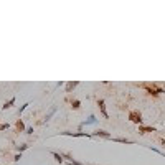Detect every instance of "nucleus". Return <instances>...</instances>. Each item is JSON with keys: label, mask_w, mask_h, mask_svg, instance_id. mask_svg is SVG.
<instances>
[{"label": "nucleus", "mask_w": 165, "mask_h": 165, "mask_svg": "<svg viewBox=\"0 0 165 165\" xmlns=\"http://www.w3.org/2000/svg\"><path fill=\"white\" fill-rule=\"evenodd\" d=\"M139 132H140V134H148V132H155V129H154V127H145V126H140Z\"/></svg>", "instance_id": "0eeeda50"}, {"label": "nucleus", "mask_w": 165, "mask_h": 165, "mask_svg": "<svg viewBox=\"0 0 165 165\" xmlns=\"http://www.w3.org/2000/svg\"><path fill=\"white\" fill-rule=\"evenodd\" d=\"M94 122H96V117H94V116H91L89 119L86 121V124H94Z\"/></svg>", "instance_id": "ddd939ff"}, {"label": "nucleus", "mask_w": 165, "mask_h": 165, "mask_svg": "<svg viewBox=\"0 0 165 165\" xmlns=\"http://www.w3.org/2000/svg\"><path fill=\"white\" fill-rule=\"evenodd\" d=\"M93 136L94 137H103V139H111V134L106 131H103V129H98V131L93 132Z\"/></svg>", "instance_id": "20e7f679"}, {"label": "nucleus", "mask_w": 165, "mask_h": 165, "mask_svg": "<svg viewBox=\"0 0 165 165\" xmlns=\"http://www.w3.org/2000/svg\"><path fill=\"white\" fill-rule=\"evenodd\" d=\"M112 140H116V142H121V144H132L131 139H124V137H116V139H112Z\"/></svg>", "instance_id": "1a4fd4ad"}, {"label": "nucleus", "mask_w": 165, "mask_h": 165, "mask_svg": "<svg viewBox=\"0 0 165 165\" xmlns=\"http://www.w3.org/2000/svg\"><path fill=\"white\" fill-rule=\"evenodd\" d=\"M20 159H22V155H20V154H18V155H15V159H13V160H15V162H18V160H20Z\"/></svg>", "instance_id": "dca6fc26"}, {"label": "nucleus", "mask_w": 165, "mask_h": 165, "mask_svg": "<svg viewBox=\"0 0 165 165\" xmlns=\"http://www.w3.org/2000/svg\"><path fill=\"white\" fill-rule=\"evenodd\" d=\"M15 103V99H10V101H8V103H5L4 106H2V109H8V107H12V104Z\"/></svg>", "instance_id": "f8f14e48"}, {"label": "nucleus", "mask_w": 165, "mask_h": 165, "mask_svg": "<svg viewBox=\"0 0 165 165\" xmlns=\"http://www.w3.org/2000/svg\"><path fill=\"white\" fill-rule=\"evenodd\" d=\"M65 159H68V162H70L71 165H82V164H79V162H76L74 159H71L70 155H65Z\"/></svg>", "instance_id": "9b49d317"}, {"label": "nucleus", "mask_w": 165, "mask_h": 165, "mask_svg": "<svg viewBox=\"0 0 165 165\" xmlns=\"http://www.w3.org/2000/svg\"><path fill=\"white\" fill-rule=\"evenodd\" d=\"M140 86L144 88L150 96H159V94H162V93H165L164 86L159 84V82H142Z\"/></svg>", "instance_id": "f257e3e1"}, {"label": "nucleus", "mask_w": 165, "mask_h": 165, "mask_svg": "<svg viewBox=\"0 0 165 165\" xmlns=\"http://www.w3.org/2000/svg\"><path fill=\"white\" fill-rule=\"evenodd\" d=\"M129 121L140 126V124H142V114H140L139 111H131L129 112Z\"/></svg>", "instance_id": "f03ea898"}, {"label": "nucleus", "mask_w": 165, "mask_h": 165, "mask_svg": "<svg viewBox=\"0 0 165 165\" xmlns=\"http://www.w3.org/2000/svg\"><path fill=\"white\" fill-rule=\"evenodd\" d=\"M4 129H8V124H0V131H4Z\"/></svg>", "instance_id": "2eb2a0df"}, {"label": "nucleus", "mask_w": 165, "mask_h": 165, "mask_svg": "<svg viewBox=\"0 0 165 165\" xmlns=\"http://www.w3.org/2000/svg\"><path fill=\"white\" fill-rule=\"evenodd\" d=\"M15 127H16V131H18V132H23V131H25V124H23V121L18 119V121H16V124H15Z\"/></svg>", "instance_id": "6e6552de"}, {"label": "nucleus", "mask_w": 165, "mask_h": 165, "mask_svg": "<svg viewBox=\"0 0 165 165\" xmlns=\"http://www.w3.org/2000/svg\"><path fill=\"white\" fill-rule=\"evenodd\" d=\"M63 136H70V137H93V134H86V132H63Z\"/></svg>", "instance_id": "7ed1b4c3"}, {"label": "nucleus", "mask_w": 165, "mask_h": 165, "mask_svg": "<svg viewBox=\"0 0 165 165\" xmlns=\"http://www.w3.org/2000/svg\"><path fill=\"white\" fill-rule=\"evenodd\" d=\"M71 106H73V109H78V107H79V101H73Z\"/></svg>", "instance_id": "4468645a"}, {"label": "nucleus", "mask_w": 165, "mask_h": 165, "mask_svg": "<svg viewBox=\"0 0 165 165\" xmlns=\"http://www.w3.org/2000/svg\"><path fill=\"white\" fill-rule=\"evenodd\" d=\"M53 157H55V160H56L58 164H63V155H60V154L53 152Z\"/></svg>", "instance_id": "9d476101"}, {"label": "nucleus", "mask_w": 165, "mask_h": 165, "mask_svg": "<svg viewBox=\"0 0 165 165\" xmlns=\"http://www.w3.org/2000/svg\"><path fill=\"white\" fill-rule=\"evenodd\" d=\"M98 106H99V111H101V114H103V117H109V116H107V111H106V106H104V101L103 99H99L98 101Z\"/></svg>", "instance_id": "39448f33"}, {"label": "nucleus", "mask_w": 165, "mask_h": 165, "mask_svg": "<svg viewBox=\"0 0 165 165\" xmlns=\"http://www.w3.org/2000/svg\"><path fill=\"white\" fill-rule=\"evenodd\" d=\"M88 165H91V164H88Z\"/></svg>", "instance_id": "a211bd4d"}, {"label": "nucleus", "mask_w": 165, "mask_h": 165, "mask_svg": "<svg viewBox=\"0 0 165 165\" xmlns=\"http://www.w3.org/2000/svg\"><path fill=\"white\" fill-rule=\"evenodd\" d=\"M78 84H79L78 81H71V82H68V84H66V93H71L74 88L78 86Z\"/></svg>", "instance_id": "423d86ee"}, {"label": "nucleus", "mask_w": 165, "mask_h": 165, "mask_svg": "<svg viewBox=\"0 0 165 165\" xmlns=\"http://www.w3.org/2000/svg\"><path fill=\"white\" fill-rule=\"evenodd\" d=\"M160 142H162V145H165V139H160Z\"/></svg>", "instance_id": "f3484780"}]
</instances>
